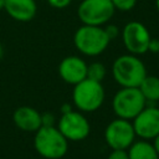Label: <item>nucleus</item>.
<instances>
[{"mask_svg":"<svg viewBox=\"0 0 159 159\" xmlns=\"http://www.w3.org/2000/svg\"><path fill=\"white\" fill-rule=\"evenodd\" d=\"M34 147L45 159H61L68 150V140L53 125H42L36 130Z\"/></svg>","mask_w":159,"mask_h":159,"instance_id":"f257e3e1","label":"nucleus"},{"mask_svg":"<svg viewBox=\"0 0 159 159\" xmlns=\"http://www.w3.org/2000/svg\"><path fill=\"white\" fill-rule=\"evenodd\" d=\"M112 75L120 87H138L147 76V68L135 55H122L113 62Z\"/></svg>","mask_w":159,"mask_h":159,"instance_id":"f03ea898","label":"nucleus"},{"mask_svg":"<svg viewBox=\"0 0 159 159\" xmlns=\"http://www.w3.org/2000/svg\"><path fill=\"white\" fill-rule=\"evenodd\" d=\"M109 39L101 26H92V25H83L77 29L73 36V42L76 48L87 56H97L102 53L108 43Z\"/></svg>","mask_w":159,"mask_h":159,"instance_id":"7ed1b4c3","label":"nucleus"},{"mask_svg":"<svg viewBox=\"0 0 159 159\" xmlns=\"http://www.w3.org/2000/svg\"><path fill=\"white\" fill-rule=\"evenodd\" d=\"M72 99L80 111L94 112L104 101V88L101 82L84 78L75 84Z\"/></svg>","mask_w":159,"mask_h":159,"instance_id":"20e7f679","label":"nucleus"},{"mask_svg":"<svg viewBox=\"0 0 159 159\" xmlns=\"http://www.w3.org/2000/svg\"><path fill=\"white\" fill-rule=\"evenodd\" d=\"M138 87H122L113 97L112 107L118 118L133 119L147 104Z\"/></svg>","mask_w":159,"mask_h":159,"instance_id":"39448f33","label":"nucleus"},{"mask_svg":"<svg viewBox=\"0 0 159 159\" xmlns=\"http://www.w3.org/2000/svg\"><path fill=\"white\" fill-rule=\"evenodd\" d=\"M114 10L112 0H82L77 15L83 25L102 26L112 19Z\"/></svg>","mask_w":159,"mask_h":159,"instance_id":"423d86ee","label":"nucleus"},{"mask_svg":"<svg viewBox=\"0 0 159 159\" xmlns=\"http://www.w3.org/2000/svg\"><path fill=\"white\" fill-rule=\"evenodd\" d=\"M134 128L128 119L117 118L112 120L104 130V139L112 149H128L134 142Z\"/></svg>","mask_w":159,"mask_h":159,"instance_id":"0eeeda50","label":"nucleus"},{"mask_svg":"<svg viewBox=\"0 0 159 159\" xmlns=\"http://www.w3.org/2000/svg\"><path fill=\"white\" fill-rule=\"evenodd\" d=\"M57 129L67 140L80 142L88 137L91 127L87 118L82 113L72 109L71 112L61 114Z\"/></svg>","mask_w":159,"mask_h":159,"instance_id":"6e6552de","label":"nucleus"},{"mask_svg":"<svg viewBox=\"0 0 159 159\" xmlns=\"http://www.w3.org/2000/svg\"><path fill=\"white\" fill-rule=\"evenodd\" d=\"M150 34L148 29L139 21H130L124 25L122 31V40L125 48L132 55H143L148 52L150 42Z\"/></svg>","mask_w":159,"mask_h":159,"instance_id":"1a4fd4ad","label":"nucleus"},{"mask_svg":"<svg viewBox=\"0 0 159 159\" xmlns=\"http://www.w3.org/2000/svg\"><path fill=\"white\" fill-rule=\"evenodd\" d=\"M133 120L134 133L142 139H154L159 134V108L155 106H145Z\"/></svg>","mask_w":159,"mask_h":159,"instance_id":"9d476101","label":"nucleus"},{"mask_svg":"<svg viewBox=\"0 0 159 159\" xmlns=\"http://www.w3.org/2000/svg\"><path fill=\"white\" fill-rule=\"evenodd\" d=\"M58 75L65 82L77 84L82 80L87 78V63L77 56L65 57L60 62Z\"/></svg>","mask_w":159,"mask_h":159,"instance_id":"9b49d317","label":"nucleus"},{"mask_svg":"<svg viewBox=\"0 0 159 159\" xmlns=\"http://www.w3.org/2000/svg\"><path fill=\"white\" fill-rule=\"evenodd\" d=\"M4 9L11 19L21 22L32 20L37 11L35 0H5Z\"/></svg>","mask_w":159,"mask_h":159,"instance_id":"f8f14e48","label":"nucleus"},{"mask_svg":"<svg viewBox=\"0 0 159 159\" xmlns=\"http://www.w3.org/2000/svg\"><path fill=\"white\" fill-rule=\"evenodd\" d=\"M12 119L15 125L25 132H36L40 127H42L41 113L29 106L19 107L14 112Z\"/></svg>","mask_w":159,"mask_h":159,"instance_id":"ddd939ff","label":"nucleus"},{"mask_svg":"<svg viewBox=\"0 0 159 159\" xmlns=\"http://www.w3.org/2000/svg\"><path fill=\"white\" fill-rule=\"evenodd\" d=\"M128 149L129 159H159L154 145L147 140L133 142V144Z\"/></svg>","mask_w":159,"mask_h":159,"instance_id":"4468645a","label":"nucleus"},{"mask_svg":"<svg viewBox=\"0 0 159 159\" xmlns=\"http://www.w3.org/2000/svg\"><path fill=\"white\" fill-rule=\"evenodd\" d=\"M140 93L145 98L147 103H153L159 101V78L155 76H145L144 80L138 86ZM145 103V104H147Z\"/></svg>","mask_w":159,"mask_h":159,"instance_id":"2eb2a0df","label":"nucleus"},{"mask_svg":"<svg viewBox=\"0 0 159 159\" xmlns=\"http://www.w3.org/2000/svg\"><path fill=\"white\" fill-rule=\"evenodd\" d=\"M106 76V67L101 62H93L91 65H87V78L102 82V80Z\"/></svg>","mask_w":159,"mask_h":159,"instance_id":"dca6fc26","label":"nucleus"},{"mask_svg":"<svg viewBox=\"0 0 159 159\" xmlns=\"http://www.w3.org/2000/svg\"><path fill=\"white\" fill-rule=\"evenodd\" d=\"M137 0H112L114 9L120 11H129L135 6Z\"/></svg>","mask_w":159,"mask_h":159,"instance_id":"f3484780","label":"nucleus"},{"mask_svg":"<svg viewBox=\"0 0 159 159\" xmlns=\"http://www.w3.org/2000/svg\"><path fill=\"white\" fill-rule=\"evenodd\" d=\"M108 159H129L128 152L123 149H112L111 154L108 155Z\"/></svg>","mask_w":159,"mask_h":159,"instance_id":"a211bd4d","label":"nucleus"},{"mask_svg":"<svg viewBox=\"0 0 159 159\" xmlns=\"http://www.w3.org/2000/svg\"><path fill=\"white\" fill-rule=\"evenodd\" d=\"M41 122H42V125H45V127H51V125H53L55 117L52 116V113L46 112V113L41 114Z\"/></svg>","mask_w":159,"mask_h":159,"instance_id":"6ab92c4d","label":"nucleus"},{"mask_svg":"<svg viewBox=\"0 0 159 159\" xmlns=\"http://www.w3.org/2000/svg\"><path fill=\"white\" fill-rule=\"evenodd\" d=\"M104 31H106V34H107V36H108L109 40L116 39V37L119 35V30H118V27L114 26V25H108V26H106V27H104Z\"/></svg>","mask_w":159,"mask_h":159,"instance_id":"aec40b11","label":"nucleus"},{"mask_svg":"<svg viewBox=\"0 0 159 159\" xmlns=\"http://www.w3.org/2000/svg\"><path fill=\"white\" fill-rule=\"evenodd\" d=\"M48 4L52 6V7H56V9H63V7H67L72 0H47Z\"/></svg>","mask_w":159,"mask_h":159,"instance_id":"412c9836","label":"nucleus"},{"mask_svg":"<svg viewBox=\"0 0 159 159\" xmlns=\"http://www.w3.org/2000/svg\"><path fill=\"white\" fill-rule=\"evenodd\" d=\"M148 51H150L153 53H159V40L158 39H150Z\"/></svg>","mask_w":159,"mask_h":159,"instance_id":"4be33fe9","label":"nucleus"},{"mask_svg":"<svg viewBox=\"0 0 159 159\" xmlns=\"http://www.w3.org/2000/svg\"><path fill=\"white\" fill-rule=\"evenodd\" d=\"M71 111H72V106L71 104H68V103L62 104V107H61V114L67 113V112H71Z\"/></svg>","mask_w":159,"mask_h":159,"instance_id":"5701e85b","label":"nucleus"},{"mask_svg":"<svg viewBox=\"0 0 159 159\" xmlns=\"http://www.w3.org/2000/svg\"><path fill=\"white\" fill-rule=\"evenodd\" d=\"M153 145H154V148H155V150H157V153H158V155H159V134L154 138V143H153Z\"/></svg>","mask_w":159,"mask_h":159,"instance_id":"b1692460","label":"nucleus"},{"mask_svg":"<svg viewBox=\"0 0 159 159\" xmlns=\"http://www.w3.org/2000/svg\"><path fill=\"white\" fill-rule=\"evenodd\" d=\"M4 5H5V0H0V10L4 9Z\"/></svg>","mask_w":159,"mask_h":159,"instance_id":"393cba45","label":"nucleus"},{"mask_svg":"<svg viewBox=\"0 0 159 159\" xmlns=\"http://www.w3.org/2000/svg\"><path fill=\"white\" fill-rule=\"evenodd\" d=\"M2 53H4V48H2V46L0 45V60H1V57H2Z\"/></svg>","mask_w":159,"mask_h":159,"instance_id":"a878e982","label":"nucleus"},{"mask_svg":"<svg viewBox=\"0 0 159 159\" xmlns=\"http://www.w3.org/2000/svg\"><path fill=\"white\" fill-rule=\"evenodd\" d=\"M155 5H157V9L159 11V0H155Z\"/></svg>","mask_w":159,"mask_h":159,"instance_id":"bb28decb","label":"nucleus"}]
</instances>
